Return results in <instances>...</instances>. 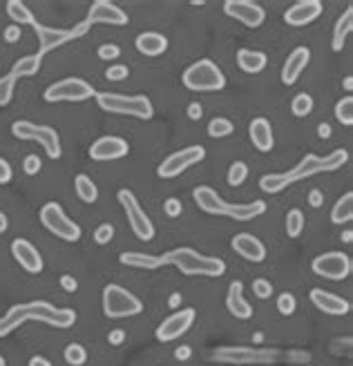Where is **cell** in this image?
Listing matches in <instances>:
<instances>
[{
  "label": "cell",
  "mask_w": 353,
  "mask_h": 366,
  "mask_svg": "<svg viewBox=\"0 0 353 366\" xmlns=\"http://www.w3.org/2000/svg\"><path fill=\"white\" fill-rule=\"evenodd\" d=\"M268 59L264 52H257V50H239L237 52V65L239 70L246 72V74H259L261 70L266 67Z\"/></svg>",
  "instance_id": "28"
},
{
  "label": "cell",
  "mask_w": 353,
  "mask_h": 366,
  "mask_svg": "<svg viewBox=\"0 0 353 366\" xmlns=\"http://www.w3.org/2000/svg\"><path fill=\"white\" fill-rule=\"evenodd\" d=\"M253 295L259 297V300H271V295H273V284L264 277H259L253 281Z\"/></svg>",
  "instance_id": "44"
},
{
  "label": "cell",
  "mask_w": 353,
  "mask_h": 366,
  "mask_svg": "<svg viewBox=\"0 0 353 366\" xmlns=\"http://www.w3.org/2000/svg\"><path fill=\"white\" fill-rule=\"evenodd\" d=\"M29 366H52V362L48 358H43V356H34L29 360Z\"/></svg>",
  "instance_id": "56"
},
{
  "label": "cell",
  "mask_w": 353,
  "mask_h": 366,
  "mask_svg": "<svg viewBox=\"0 0 353 366\" xmlns=\"http://www.w3.org/2000/svg\"><path fill=\"white\" fill-rule=\"evenodd\" d=\"M347 161H349L347 150H333V152H329L326 156L306 154L298 166L287 170V173L264 175L259 179V188L264 192H268V194H278V192L287 190L289 186H293V183H298L302 179L315 177L320 173H336V170H340Z\"/></svg>",
  "instance_id": "2"
},
{
  "label": "cell",
  "mask_w": 353,
  "mask_h": 366,
  "mask_svg": "<svg viewBox=\"0 0 353 366\" xmlns=\"http://www.w3.org/2000/svg\"><path fill=\"white\" fill-rule=\"evenodd\" d=\"M336 119L343 125H353V96H345L336 103Z\"/></svg>",
  "instance_id": "38"
},
{
  "label": "cell",
  "mask_w": 353,
  "mask_h": 366,
  "mask_svg": "<svg viewBox=\"0 0 353 366\" xmlns=\"http://www.w3.org/2000/svg\"><path fill=\"white\" fill-rule=\"evenodd\" d=\"M108 342H110L112 346H121L123 342H125V330H123V328L110 330V333H108Z\"/></svg>",
  "instance_id": "49"
},
{
  "label": "cell",
  "mask_w": 353,
  "mask_h": 366,
  "mask_svg": "<svg viewBox=\"0 0 353 366\" xmlns=\"http://www.w3.org/2000/svg\"><path fill=\"white\" fill-rule=\"evenodd\" d=\"M317 136H320V139H329V136H331V125L329 123L317 125Z\"/></svg>",
  "instance_id": "55"
},
{
  "label": "cell",
  "mask_w": 353,
  "mask_h": 366,
  "mask_svg": "<svg viewBox=\"0 0 353 366\" xmlns=\"http://www.w3.org/2000/svg\"><path fill=\"white\" fill-rule=\"evenodd\" d=\"M14 89H16V78L7 74L0 78V108H5L14 98Z\"/></svg>",
  "instance_id": "39"
},
{
  "label": "cell",
  "mask_w": 353,
  "mask_h": 366,
  "mask_svg": "<svg viewBox=\"0 0 353 366\" xmlns=\"http://www.w3.org/2000/svg\"><path fill=\"white\" fill-rule=\"evenodd\" d=\"M65 362L70 366H83L87 362V351L83 344H76V342H72V344L65 346V353H63Z\"/></svg>",
  "instance_id": "37"
},
{
  "label": "cell",
  "mask_w": 353,
  "mask_h": 366,
  "mask_svg": "<svg viewBox=\"0 0 353 366\" xmlns=\"http://www.w3.org/2000/svg\"><path fill=\"white\" fill-rule=\"evenodd\" d=\"M284 228H287V235L291 239H298L302 235V230H304V214H302V210H298V208L289 210L287 221H284Z\"/></svg>",
  "instance_id": "36"
},
{
  "label": "cell",
  "mask_w": 353,
  "mask_h": 366,
  "mask_svg": "<svg viewBox=\"0 0 353 366\" xmlns=\"http://www.w3.org/2000/svg\"><path fill=\"white\" fill-rule=\"evenodd\" d=\"M206 159V150L201 145H188V147H181L179 152L168 154L161 163L157 168V175L161 179H175L181 173H186L188 168L201 163Z\"/></svg>",
  "instance_id": "13"
},
{
  "label": "cell",
  "mask_w": 353,
  "mask_h": 366,
  "mask_svg": "<svg viewBox=\"0 0 353 366\" xmlns=\"http://www.w3.org/2000/svg\"><path fill=\"white\" fill-rule=\"evenodd\" d=\"M7 14L9 18L14 20V25L22 27V25H34V14H31V9L25 5V3H20V0H9L7 3Z\"/></svg>",
  "instance_id": "32"
},
{
  "label": "cell",
  "mask_w": 353,
  "mask_h": 366,
  "mask_svg": "<svg viewBox=\"0 0 353 366\" xmlns=\"http://www.w3.org/2000/svg\"><path fill=\"white\" fill-rule=\"evenodd\" d=\"M311 270L317 274V277H324V279H333V281H343L347 279L353 264H351V257L345 253H338V250H331V253H324V255H317L311 264Z\"/></svg>",
  "instance_id": "15"
},
{
  "label": "cell",
  "mask_w": 353,
  "mask_h": 366,
  "mask_svg": "<svg viewBox=\"0 0 353 366\" xmlns=\"http://www.w3.org/2000/svg\"><path fill=\"white\" fill-rule=\"evenodd\" d=\"M351 31H353V9L349 7L345 14L338 18L336 27H333V41H331L333 52H343L345 50L347 38H349Z\"/></svg>",
  "instance_id": "29"
},
{
  "label": "cell",
  "mask_w": 353,
  "mask_h": 366,
  "mask_svg": "<svg viewBox=\"0 0 353 366\" xmlns=\"http://www.w3.org/2000/svg\"><path fill=\"white\" fill-rule=\"evenodd\" d=\"M233 132H235V125L231 119L215 117L208 123V136H212V139H226V136H231Z\"/></svg>",
  "instance_id": "35"
},
{
  "label": "cell",
  "mask_w": 353,
  "mask_h": 366,
  "mask_svg": "<svg viewBox=\"0 0 353 366\" xmlns=\"http://www.w3.org/2000/svg\"><path fill=\"white\" fill-rule=\"evenodd\" d=\"M92 96H96V89L87 81H83V78H63V81H56L54 85H50L43 94V98L48 103H63V101L81 103Z\"/></svg>",
  "instance_id": "12"
},
{
  "label": "cell",
  "mask_w": 353,
  "mask_h": 366,
  "mask_svg": "<svg viewBox=\"0 0 353 366\" xmlns=\"http://www.w3.org/2000/svg\"><path fill=\"white\" fill-rule=\"evenodd\" d=\"M195 319H197V311L195 308H181V311L173 313V315H168L161 324L157 326L154 330V335L159 342H164V344H168V342H175L179 339L184 333H188L190 326L195 324Z\"/></svg>",
  "instance_id": "16"
},
{
  "label": "cell",
  "mask_w": 353,
  "mask_h": 366,
  "mask_svg": "<svg viewBox=\"0 0 353 366\" xmlns=\"http://www.w3.org/2000/svg\"><path fill=\"white\" fill-rule=\"evenodd\" d=\"M41 168H43V161H41V156L38 154H27L25 156V161H22V170L34 177V175H38L41 173Z\"/></svg>",
  "instance_id": "46"
},
{
  "label": "cell",
  "mask_w": 353,
  "mask_h": 366,
  "mask_svg": "<svg viewBox=\"0 0 353 366\" xmlns=\"http://www.w3.org/2000/svg\"><path fill=\"white\" fill-rule=\"evenodd\" d=\"M320 14H322L320 0H300V3H295L293 7L284 11V20H287L291 27H304L320 18Z\"/></svg>",
  "instance_id": "22"
},
{
  "label": "cell",
  "mask_w": 353,
  "mask_h": 366,
  "mask_svg": "<svg viewBox=\"0 0 353 366\" xmlns=\"http://www.w3.org/2000/svg\"><path fill=\"white\" fill-rule=\"evenodd\" d=\"M226 308L235 319H250L253 317V306L246 302L244 297V284L235 279L229 286V295H226Z\"/></svg>",
  "instance_id": "25"
},
{
  "label": "cell",
  "mask_w": 353,
  "mask_h": 366,
  "mask_svg": "<svg viewBox=\"0 0 353 366\" xmlns=\"http://www.w3.org/2000/svg\"><path fill=\"white\" fill-rule=\"evenodd\" d=\"M34 31H36V36H38V56L43 59L45 54L56 50V47H61V45L65 43H70L78 36H83V34H87L89 25L83 20V22H78V25L74 29H61V27H45L41 25V22H34Z\"/></svg>",
  "instance_id": "14"
},
{
  "label": "cell",
  "mask_w": 353,
  "mask_h": 366,
  "mask_svg": "<svg viewBox=\"0 0 353 366\" xmlns=\"http://www.w3.org/2000/svg\"><path fill=\"white\" fill-rule=\"evenodd\" d=\"M143 311V302L119 284H108L103 288V315L110 319L134 317Z\"/></svg>",
  "instance_id": "7"
},
{
  "label": "cell",
  "mask_w": 353,
  "mask_h": 366,
  "mask_svg": "<svg viewBox=\"0 0 353 366\" xmlns=\"http://www.w3.org/2000/svg\"><path fill=\"white\" fill-rule=\"evenodd\" d=\"M38 217H41V224L48 228V230L54 237L63 239V242H67V244L78 242V239H81V235H83L81 226L74 224L56 201H48V203H45L43 208H41V212H38Z\"/></svg>",
  "instance_id": "9"
},
{
  "label": "cell",
  "mask_w": 353,
  "mask_h": 366,
  "mask_svg": "<svg viewBox=\"0 0 353 366\" xmlns=\"http://www.w3.org/2000/svg\"><path fill=\"white\" fill-rule=\"evenodd\" d=\"M309 203L313 205V208H320V205H322V192L320 190H313L309 194Z\"/></svg>",
  "instance_id": "54"
},
{
  "label": "cell",
  "mask_w": 353,
  "mask_h": 366,
  "mask_svg": "<svg viewBox=\"0 0 353 366\" xmlns=\"http://www.w3.org/2000/svg\"><path fill=\"white\" fill-rule=\"evenodd\" d=\"M313 98L311 94H306V92H300L298 96H293L291 101V112H293V117H298V119H304V117H309V114L313 112Z\"/></svg>",
  "instance_id": "34"
},
{
  "label": "cell",
  "mask_w": 353,
  "mask_h": 366,
  "mask_svg": "<svg viewBox=\"0 0 353 366\" xmlns=\"http://www.w3.org/2000/svg\"><path fill=\"white\" fill-rule=\"evenodd\" d=\"M248 139H250V143H253L259 152H271L273 145H275V136H273V128H271L268 119L257 117V119L250 121V125H248Z\"/></svg>",
  "instance_id": "26"
},
{
  "label": "cell",
  "mask_w": 353,
  "mask_h": 366,
  "mask_svg": "<svg viewBox=\"0 0 353 366\" xmlns=\"http://www.w3.org/2000/svg\"><path fill=\"white\" fill-rule=\"evenodd\" d=\"M181 210H184V203H181L177 197H170V199H166V203H164V212L168 214V217H179L181 214Z\"/></svg>",
  "instance_id": "47"
},
{
  "label": "cell",
  "mask_w": 353,
  "mask_h": 366,
  "mask_svg": "<svg viewBox=\"0 0 353 366\" xmlns=\"http://www.w3.org/2000/svg\"><path fill=\"white\" fill-rule=\"evenodd\" d=\"M61 288L67 291V293H76L78 281L72 277V274H61Z\"/></svg>",
  "instance_id": "51"
},
{
  "label": "cell",
  "mask_w": 353,
  "mask_h": 366,
  "mask_svg": "<svg viewBox=\"0 0 353 366\" xmlns=\"http://www.w3.org/2000/svg\"><path fill=\"white\" fill-rule=\"evenodd\" d=\"M128 14L115 3H110V0H94L92 7L87 11V18L85 22L89 27L92 25H112V27H125L128 25Z\"/></svg>",
  "instance_id": "18"
},
{
  "label": "cell",
  "mask_w": 353,
  "mask_h": 366,
  "mask_svg": "<svg viewBox=\"0 0 353 366\" xmlns=\"http://www.w3.org/2000/svg\"><path fill=\"white\" fill-rule=\"evenodd\" d=\"M128 76H130L128 65H121V63L110 65L108 70H106V78H108V81H125Z\"/></svg>",
  "instance_id": "43"
},
{
  "label": "cell",
  "mask_w": 353,
  "mask_h": 366,
  "mask_svg": "<svg viewBox=\"0 0 353 366\" xmlns=\"http://www.w3.org/2000/svg\"><path fill=\"white\" fill-rule=\"evenodd\" d=\"M345 87H347L349 92L353 89V76H347V78H345Z\"/></svg>",
  "instance_id": "58"
},
{
  "label": "cell",
  "mask_w": 353,
  "mask_h": 366,
  "mask_svg": "<svg viewBox=\"0 0 353 366\" xmlns=\"http://www.w3.org/2000/svg\"><path fill=\"white\" fill-rule=\"evenodd\" d=\"M3 38H5L9 45L18 43V41H20V27H18V25H9V27L5 29V34H3Z\"/></svg>",
  "instance_id": "50"
},
{
  "label": "cell",
  "mask_w": 353,
  "mask_h": 366,
  "mask_svg": "<svg viewBox=\"0 0 353 366\" xmlns=\"http://www.w3.org/2000/svg\"><path fill=\"white\" fill-rule=\"evenodd\" d=\"M275 306H278L280 315L291 317L295 313V308H298V300H295V295H291V293H282V295H278Z\"/></svg>",
  "instance_id": "41"
},
{
  "label": "cell",
  "mask_w": 353,
  "mask_h": 366,
  "mask_svg": "<svg viewBox=\"0 0 353 366\" xmlns=\"http://www.w3.org/2000/svg\"><path fill=\"white\" fill-rule=\"evenodd\" d=\"M96 103L101 110H106L110 114H121V117H134L147 121L154 117V105L152 101L136 94V96H128V94H115V92H96Z\"/></svg>",
  "instance_id": "5"
},
{
  "label": "cell",
  "mask_w": 353,
  "mask_h": 366,
  "mask_svg": "<svg viewBox=\"0 0 353 366\" xmlns=\"http://www.w3.org/2000/svg\"><path fill=\"white\" fill-rule=\"evenodd\" d=\"M181 83L192 92H219L226 87V76L210 59H201L186 67Z\"/></svg>",
  "instance_id": "6"
},
{
  "label": "cell",
  "mask_w": 353,
  "mask_h": 366,
  "mask_svg": "<svg viewBox=\"0 0 353 366\" xmlns=\"http://www.w3.org/2000/svg\"><path fill=\"white\" fill-rule=\"evenodd\" d=\"M112 239H115V226L112 224H101L94 230V242L99 246H108Z\"/></svg>",
  "instance_id": "42"
},
{
  "label": "cell",
  "mask_w": 353,
  "mask_h": 366,
  "mask_svg": "<svg viewBox=\"0 0 353 366\" xmlns=\"http://www.w3.org/2000/svg\"><path fill=\"white\" fill-rule=\"evenodd\" d=\"M7 228H9V221H7V214H5L3 210H0V235H3V233L7 230Z\"/></svg>",
  "instance_id": "57"
},
{
  "label": "cell",
  "mask_w": 353,
  "mask_h": 366,
  "mask_svg": "<svg viewBox=\"0 0 353 366\" xmlns=\"http://www.w3.org/2000/svg\"><path fill=\"white\" fill-rule=\"evenodd\" d=\"M130 145L121 136H101L89 145V159L92 161H117V159L128 156Z\"/></svg>",
  "instance_id": "19"
},
{
  "label": "cell",
  "mask_w": 353,
  "mask_h": 366,
  "mask_svg": "<svg viewBox=\"0 0 353 366\" xmlns=\"http://www.w3.org/2000/svg\"><path fill=\"white\" fill-rule=\"evenodd\" d=\"M343 239H345V242H347V244H351V239H353V233H351V230H345Z\"/></svg>",
  "instance_id": "59"
},
{
  "label": "cell",
  "mask_w": 353,
  "mask_h": 366,
  "mask_svg": "<svg viewBox=\"0 0 353 366\" xmlns=\"http://www.w3.org/2000/svg\"><path fill=\"white\" fill-rule=\"evenodd\" d=\"M119 261L123 266L130 268H143V270H154L161 266H175L184 274H190V277H222L226 272V264L219 257H208L201 255L197 250H192L188 246L184 248H175L168 250L164 255H145V253H121Z\"/></svg>",
  "instance_id": "1"
},
{
  "label": "cell",
  "mask_w": 353,
  "mask_h": 366,
  "mask_svg": "<svg viewBox=\"0 0 353 366\" xmlns=\"http://www.w3.org/2000/svg\"><path fill=\"white\" fill-rule=\"evenodd\" d=\"M224 14L229 18H235L237 22L257 29L261 22L266 20V11L261 5L253 3V0H226L224 3Z\"/></svg>",
  "instance_id": "17"
},
{
  "label": "cell",
  "mask_w": 353,
  "mask_h": 366,
  "mask_svg": "<svg viewBox=\"0 0 353 366\" xmlns=\"http://www.w3.org/2000/svg\"><path fill=\"white\" fill-rule=\"evenodd\" d=\"M0 366H7V362H5V358H3V356H0Z\"/></svg>",
  "instance_id": "61"
},
{
  "label": "cell",
  "mask_w": 353,
  "mask_h": 366,
  "mask_svg": "<svg viewBox=\"0 0 353 366\" xmlns=\"http://www.w3.org/2000/svg\"><path fill=\"white\" fill-rule=\"evenodd\" d=\"M351 219H353V192H347L336 201L331 210V221L343 226V224H349Z\"/></svg>",
  "instance_id": "30"
},
{
  "label": "cell",
  "mask_w": 353,
  "mask_h": 366,
  "mask_svg": "<svg viewBox=\"0 0 353 366\" xmlns=\"http://www.w3.org/2000/svg\"><path fill=\"white\" fill-rule=\"evenodd\" d=\"M74 190L78 194V199H81L83 203H94L99 199V188L96 183L89 179L87 175H78L74 179Z\"/></svg>",
  "instance_id": "33"
},
{
  "label": "cell",
  "mask_w": 353,
  "mask_h": 366,
  "mask_svg": "<svg viewBox=\"0 0 353 366\" xmlns=\"http://www.w3.org/2000/svg\"><path fill=\"white\" fill-rule=\"evenodd\" d=\"M177 304H179V295L175 293L173 297H170V306H177Z\"/></svg>",
  "instance_id": "60"
},
{
  "label": "cell",
  "mask_w": 353,
  "mask_h": 366,
  "mask_svg": "<svg viewBox=\"0 0 353 366\" xmlns=\"http://www.w3.org/2000/svg\"><path fill=\"white\" fill-rule=\"evenodd\" d=\"M134 47L139 50L143 56H150V59H157L168 50V38L159 31H143L136 36Z\"/></svg>",
  "instance_id": "27"
},
{
  "label": "cell",
  "mask_w": 353,
  "mask_h": 366,
  "mask_svg": "<svg viewBox=\"0 0 353 366\" xmlns=\"http://www.w3.org/2000/svg\"><path fill=\"white\" fill-rule=\"evenodd\" d=\"M11 177H14V170H11V166L5 161L3 156H0V186H5V183H9Z\"/></svg>",
  "instance_id": "48"
},
{
  "label": "cell",
  "mask_w": 353,
  "mask_h": 366,
  "mask_svg": "<svg viewBox=\"0 0 353 366\" xmlns=\"http://www.w3.org/2000/svg\"><path fill=\"white\" fill-rule=\"evenodd\" d=\"M11 255H14V259L18 261V266L22 270H27L29 274H38L43 272V257L38 253V248L34 246L31 242H27V239H14L11 242Z\"/></svg>",
  "instance_id": "20"
},
{
  "label": "cell",
  "mask_w": 353,
  "mask_h": 366,
  "mask_svg": "<svg viewBox=\"0 0 353 366\" xmlns=\"http://www.w3.org/2000/svg\"><path fill=\"white\" fill-rule=\"evenodd\" d=\"M117 199L121 203V208L125 212V217H128V224L132 228V233L141 239V242H150V239H154V224L150 221V217L145 214V210L141 208L139 199L134 197V192L123 188L117 192Z\"/></svg>",
  "instance_id": "11"
},
{
  "label": "cell",
  "mask_w": 353,
  "mask_h": 366,
  "mask_svg": "<svg viewBox=\"0 0 353 366\" xmlns=\"http://www.w3.org/2000/svg\"><path fill=\"white\" fill-rule=\"evenodd\" d=\"M231 248L235 255L250 261V264H261L266 259V246L259 242L255 235L250 233H239L231 239Z\"/></svg>",
  "instance_id": "21"
},
{
  "label": "cell",
  "mask_w": 353,
  "mask_h": 366,
  "mask_svg": "<svg viewBox=\"0 0 353 366\" xmlns=\"http://www.w3.org/2000/svg\"><path fill=\"white\" fill-rule=\"evenodd\" d=\"M311 302L317 311H322L326 315H333V317H340V315H347L351 311V304L345 300V297H340L336 293H329L324 288H313L311 291Z\"/></svg>",
  "instance_id": "23"
},
{
  "label": "cell",
  "mask_w": 353,
  "mask_h": 366,
  "mask_svg": "<svg viewBox=\"0 0 353 366\" xmlns=\"http://www.w3.org/2000/svg\"><path fill=\"white\" fill-rule=\"evenodd\" d=\"M190 356H192V349H190V346H179V349L175 351V358H177V360H181V362L188 360Z\"/></svg>",
  "instance_id": "53"
},
{
  "label": "cell",
  "mask_w": 353,
  "mask_h": 366,
  "mask_svg": "<svg viewBox=\"0 0 353 366\" xmlns=\"http://www.w3.org/2000/svg\"><path fill=\"white\" fill-rule=\"evenodd\" d=\"M192 199H195V203L203 212L231 217L235 221H250L266 212V203L261 199H255L250 203H231V201H224L219 194L208 186H199L192 190Z\"/></svg>",
  "instance_id": "4"
},
{
  "label": "cell",
  "mask_w": 353,
  "mask_h": 366,
  "mask_svg": "<svg viewBox=\"0 0 353 366\" xmlns=\"http://www.w3.org/2000/svg\"><path fill=\"white\" fill-rule=\"evenodd\" d=\"M309 63H311V50L309 47H295L289 54L284 67H282V83L284 85H295Z\"/></svg>",
  "instance_id": "24"
},
{
  "label": "cell",
  "mask_w": 353,
  "mask_h": 366,
  "mask_svg": "<svg viewBox=\"0 0 353 366\" xmlns=\"http://www.w3.org/2000/svg\"><path fill=\"white\" fill-rule=\"evenodd\" d=\"M186 112H188V119H192V121H199L203 117V108L199 105V101H192Z\"/></svg>",
  "instance_id": "52"
},
{
  "label": "cell",
  "mask_w": 353,
  "mask_h": 366,
  "mask_svg": "<svg viewBox=\"0 0 353 366\" xmlns=\"http://www.w3.org/2000/svg\"><path fill=\"white\" fill-rule=\"evenodd\" d=\"M11 134L20 141H36L43 145V150L48 152L50 159H59L61 156V139L59 132L50 125H36L31 121H16L11 125Z\"/></svg>",
  "instance_id": "10"
},
{
  "label": "cell",
  "mask_w": 353,
  "mask_h": 366,
  "mask_svg": "<svg viewBox=\"0 0 353 366\" xmlns=\"http://www.w3.org/2000/svg\"><path fill=\"white\" fill-rule=\"evenodd\" d=\"M41 56L38 54H31V56H22V59H18L16 63H14V67H11V76L16 78H22V76H34L38 70H41Z\"/></svg>",
  "instance_id": "31"
},
{
  "label": "cell",
  "mask_w": 353,
  "mask_h": 366,
  "mask_svg": "<svg viewBox=\"0 0 353 366\" xmlns=\"http://www.w3.org/2000/svg\"><path fill=\"white\" fill-rule=\"evenodd\" d=\"M25 322H43L56 328H70L76 324V311H72V308H56L50 302L16 304L0 317V337L14 333Z\"/></svg>",
  "instance_id": "3"
},
{
  "label": "cell",
  "mask_w": 353,
  "mask_h": 366,
  "mask_svg": "<svg viewBox=\"0 0 353 366\" xmlns=\"http://www.w3.org/2000/svg\"><path fill=\"white\" fill-rule=\"evenodd\" d=\"M215 362L231 366H255V364H273L280 360L275 349H250V346H222L212 353Z\"/></svg>",
  "instance_id": "8"
},
{
  "label": "cell",
  "mask_w": 353,
  "mask_h": 366,
  "mask_svg": "<svg viewBox=\"0 0 353 366\" xmlns=\"http://www.w3.org/2000/svg\"><path fill=\"white\" fill-rule=\"evenodd\" d=\"M229 183L233 188H237V186H242V183L248 179V166L244 163V161H235L231 168H229Z\"/></svg>",
  "instance_id": "40"
},
{
  "label": "cell",
  "mask_w": 353,
  "mask_h": 366,
  "mask_svg": "<svg viewBox=\"0 0 353 366\" xmlns=\"http://www.w3.org/2000/svg\"><path fill=\"white\" fill-rule=\"evenodd\" d=\"M119 56H121V47H119V45H115V43H106V45H101V47H99V59L101 61L112 63V61H117Z\"/></svg>",
  "instance_id": "45"
}]
</instances>
